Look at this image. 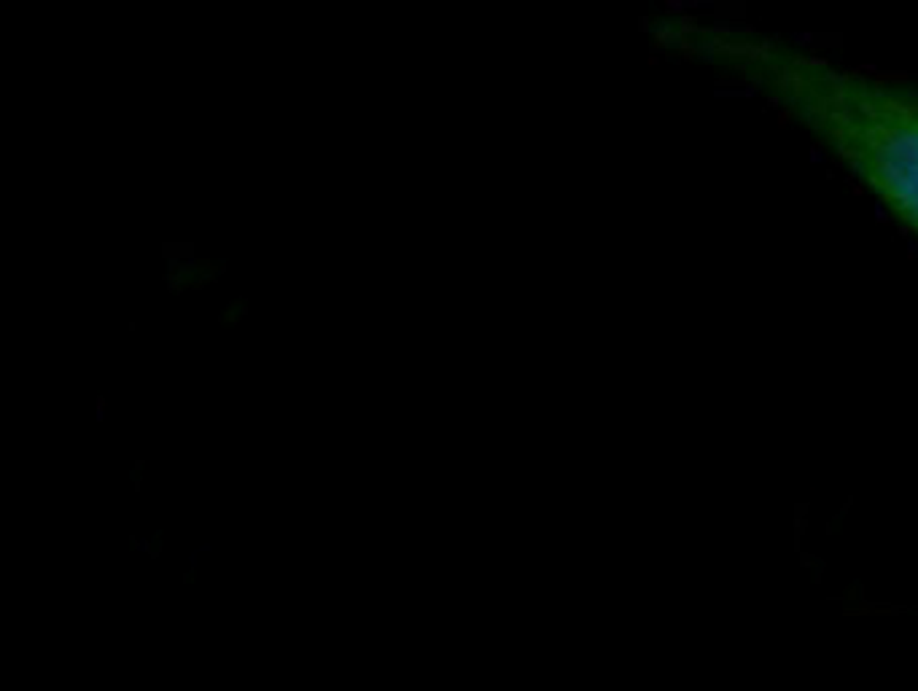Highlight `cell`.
Returning <instances> with one entry per match:
<instances>
[{
    "label": "cell",
    "instance_id": "1",
    "mask_svg": "<svg viewBox=\"0 0 918 691\" xmlns=\"http://www.w3.org/2000/svg\"><path fill=\"white\" fill-rule=\"evenodd\" d=\"M662 51L724 75L797 124L918 237V89L862 73L771 33L660 16Z\"/></svg>",
    "mask_w": 918,
    "mask_h": 691
}]
</instances>
